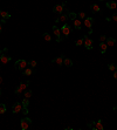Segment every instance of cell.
I'll return each mask as SVG.
<instances>
[{
  "label": "cell",
  "mask_w": 117,
  "mask_h": 130,
  "mask_svg": "<svg viewBox=\"0 0 117 130\" xmlns=\"http://www.w3.org/2000/svg\"><path fill=\"white\" fill-rule=\"evenodd\" d=\"M61 33H62L64 36H68V35L71 33V27H70L69 25L64 24V25L62 26V28H61Z\"/></svg>",
  "instance_id": "obj_5"
},
{
  "label": "cell",
  "mask_w": 117,
  "mask_h": 130,
  "mask_svg": "<svg viewBox=\"0 0 117 130\" xmlns=\"http://www.w3.org/2000/svg\"><path fill=\"white\" fill-rule=\"evenodd\" d=\"M12 60V56H8V55H0V61H1V63H4V65H6V63H8L9 61Z\"/></svg>",
  "instance_id": "obj_11"
},
{
  "label": "cell",
  "mask_w": 117,
  "mask_h": 130,
  "mask_svg": "<svg viewBox=\"0 0 117 130\" xmlns=\"http://www.w3.org/2000/svg\"><path fill=\"white\" fill-rule=\"evenodd\" d=\"M79 18H80V19H86L87 15H86L84 12H80V13H79Z\"/></svg>",
  "instance_id": "obj_30"
},
{
  "label": "cell",
  "mask_w": 117,
  "mask_h": 130,
  "mask_svg": "<svg viewBox=\"0 0 117 130\" xmlns=\"http://www.w3.org/2000/svg\"><path fill=\"white\" fill-rule=\"evenodd\" d=\"M104 127H103V122L102 120H98L97 122H95V130H103Z\"/></svg>",
  "instance_id": "obj_14"
},
{
  "label": "cell",
  "mask_w": 117,
  "mask_h": 130,
  "mask_svg": "<svg viewBox=\"0 0 117 130\" xmlns=\"http://www.w3.org/2000/svg\"><path fill=\"white\" fill-rule=\"evenodd\" d=\"M107 48H108V45H107L105 42H101V43H100V49H101V53H102V54H104V53L107 52Z\"/></svg>",
  "instance_id": "obj_15"
},
{
  "label": "cell",
  "mask_w": 117,
  "mask_h": 130,
  "mask_svg": "<svg viewBox=\"0 0 117 130\" xmlns=\"http://www.w3.org/2000/svg\"><path fill=\"white\" fill-rule=\"evenodd\" d=\"M28 65L30 66L32 68H34V67H36V65H38V63H36V61H35V60H30V61L28 62Z\"/></svg>",
  "instance_id": "obj_28"
},
{
  "label": "cell",
  "mask_w": 117,
  "mask_h": 130,
  "mask_svg": "<svg viewBox=\"0 0 117 130\" xmlns=\"http://www.w3.org/2000/svg\"><path fill=\"white\" fill-rule=\"evenodd\" d=\"M29 83H30L29 81H26V82H20L19 87H18V88L15 89V94H17V95L19 96V95H20L21 93H24V92L26 90V88H27V87L29 86Z\"/></svg>",
  "instance_id": "obj_1"
},
{
  "label": "cell",
  "mask_w": 117,
  "mask_h": 130,
  "mask_svg": "<svg viewBox=\"0 0 117 130\" xmlns=\"http://www.w3.org/2000/svg\"><path fill=\"white\" fill-rule=\"evenodd\" d=\"M43 39H45L46 41H50V40H52L50 34H49V33H43Z\"/></svg>",
  "instance_id": "obj_25"
},
{
  "label": "cell",
  "mask_w": 117,
  "mask_h": 130,
  "mask_svg": "<svg viewBox=\"0 0 117 130\" xmlns=\"http://www.w3.org/2000/svg\"><path fill=\"white\" fill-rule=\"evenodd\" d=\"M105 40H107V36L105 35H101L100 36V41L101 42H105Z\"/></svg>",
  "instance_id": "obj_32"
},
{
  "label": "cell",
  "mask_w": 117,
  "mask_h": 130,
  "mask_svg": "<svg viewBox=\"0 0 117 130\" xmlns=\"http://www.w3.org/2000/svg\"><path fill=\"white\" fill-rule=\"evenodd\" d=\"M28 105H29V98L25 97L24 101H22V107H27L28 108Z\"/></svg>",
  "instance_id": "obj_23"
},
{
  "label": "cell",
  "mask_w": 117,
  "mask_h": 130,
  "mask_svg": "<svg viewBox=\"0 0 117 130\" xmlns=\"http://www.w3.org/2000/svg\"><path fill=\"white\" fill-rule=\"evenodd\" d=\"M0 20H1V19H0Z\"/></svg>",
  "instance_id": "obj_41"
},
{
  "label": "cell",
  "mask_w": 117,
  "mask_h": 130,
  "mask_svg": "<svg viewBox=\"0 0 117 130\" xmlns=\"http://www.w3.org/2000/svg\"><path fill=\"white\" fill-rule=\"evenodd\" d=\"M108 68H109V69H110L111 71H115V70L117 69V68H116V66L114 65V63H110V65L108 66Z\"/></svg>",
  "instance_id": "obj_29"
},
{
  "label": "cell",
  "mask_w": 117,
  "mask_h": 130,
  "mask_svg": "<svg viewBox=\"0 0 117 130\" xmlns=\"http://www.w3.org/2000/svg\"><path fill=\"white\" fill-rule=\"evenodd\" d=\"M100 1H104V0H100Z\"/></svg>",
  "instance_id": "obj_39"
},
{
  "label": "cell",
  "mask_w": 117,
  "mask_h": 130,
  "mask_svg": "<svg viewBox=\"0 0 117 130\" xmlns=\"http://www.w3.org/2000/svg\"><path fill=\"white\" fill-rule=\"evenodd\" d=\"M30 124H32V120L29 117H25L20 121V127L22 130H27L30 127Z\"/></svg>",
  "instance_id": "obj_2"
},
{
  "label": "cell",
  "mask_w": 117,
  "mask_h": 130,
  "mask_svg": "<svg viewBox=\"0 0 117 130\" xmlns=\"http://www.w3.org/2000/svg\"><path fill=\"white\" fill-rule=\"evenodd\" d=\"M105 43L108 45V47H113V46L116 43V39H115V38H107Z\"/></svg>",
  "instance_id": "obj_13"
},
{
  "label": "cell",
  "mask_w": 117,
  "mask_h": 130,
  "mask_svg": "<svg viewBox=\"0 0 117 130\" xmlns=\"http://www.w3.org/2000/svg\"><path fill=\"white\" fill-rule=\"evenodd\" d=\"M0 55H2V50L1 49H0Z\"/></svg>",
  "instance_id": "obj_38"
},
{
  "label": "cell",
  "mask_w": 117,
  "mask_h": 130,
  "mask_svg": "<svg viewBox=\"0 0 117 130\" xmlns=\"http://www.w3.org/2000/svg\"><path fill=\"white\" fill-rule=\"evenodd\" d=\"M6 113V105L4 103H0V114H4Z\"/></svg>",
  "instance_id": "obj_27"
},
{
  "label": "cell",
  "mask_w": 117,
  "mask_h": 130,
  "mask_svg": "<svg viewBox=\"0 0 117 130\" xmlns=\"http://www.w3.org/2000/svg\"><path fill=\"white\" fill-rule=\"evenodd\" d=\"M114 79H115V80H117V70H115V71H114Z\"/></svg>",
  "instance_id": "obj_34"
},
{
  "label": "cell",
  "mask_w": 117,
  "mask_h": 130,
  "mask_svg": "<svg viewBox=\"0 0 117 130\" xmlns=\"http://www.w3.org/2000/svg\"><path fill=\"white\" fill-rule=\"evenodd\" d=\"M1 83H2V77L0 76V84H1Z\"/></svg>",
  "instance_id": "obj_37"
},
{
  "label": "cell",
  "mask_w": 117,
  "mask_h": 130,
  "mask_svg": "<svg viewBox=\"0 0 117 130\" xmlns=\"http://www.w3.org/2000/svg\"><path fill=\"white\" fill-rule=\"evenodd\" d=\"M63 65L67 66V67H71L73 66V61L70 59H68V58H64L63 59Z\"/></svg>",
  "instance_id": "obj_21"
},
{
  "label": "cell",
  "mask_w": 117,
  "mask_h": 130,
  "mask_svg": "<svg viewBox=\"0 0 117 130\" xmlns=\"http://www.w3.org/2000/svg\"><path fill=\"white\" fill-rule=\"evenodd\" d=\"M92 24H94V19H92L91 17H89V18H86V19H84V26H86L87 28H91Z\"/></svg>",
  "instance_id": "obj_12"
},
{
  "label": "cell",
  "mask_w": 117,
  "mask_h": 130,
  "mask_svg": "<svg viewBox=\"0 0 117 130\" xmlns=\"http://www.w3.org/2000/svg\"><path fill=\"white\" fill-rule=\"evenodd\" d=\"M63 59H64V54H61L60 56L53 59V63H56L58 66H62L63 65Z\"/></svg>",
  "instance_id": "obj_9"
},
{
  "label": "cell",
  "mask_w": 117,
  "mask_h": 130,
  "mask_svg": "<svg viewBox=\"0 0 117 130\" xmlns=\"http://www.w3.org/2000/svg\"><path fill=\"white\" fill-rule=\"evenodd\" d=\"M90 8H91V12H92V13H97V12H100V11H101L100 6H98V5H96V4H92V5L90 6Z\"/></svg>",
  "instance_id": "obj_19"
},
{
  "label": "cell",
  "mask_w": 117,
  "mask_h": 130,
  "mask_svg": "<svg viewBox=\"0 0 117 130\" xmlns=\"http://www.w3.org/2000/svg\"><path fill=\"white\" fill-rule=\"evenodd\" d=\"M21 113H22L24 115H27V114H28V109H27V107H22V109H21Z\"/></svg>",
  "instance_id": "obj_31"
},
{
  "label": "cell",
  "mask_w": 117,
  "mask_h": 130,
  "mask_svg": "<svg viewBox=\"0 0 117 130\" xmlns=\"http://www.w3.org/2000/svg\"><path fill=\"white\" fill-rule=\"evenodd\" d=\"M83 41H84V39L81 38V39H79V40L75 41V45H76V46H82V45H83Z\"/></svg>",
  "instance_id": "obj_26"
},
{
  "label": "cell",
  "mask_w": 117,
  "mask_h": 130,
  "mask_svg": "<svg viewBox=\"0 0 117 130\" xmlns=\"http://www.w3.org/2000/svg\"><path fill=\"white\" fill-rule=\"evenodd\" d=\"M107 7L110 8V9H115V8H117V4L115 1H108L107 2Z\"/></svg>",
  "instance_id": "obj_18"
},
{
  "label": "cell",
  "mask_w": 117,
  "mask_h": 130,
  "mask_svg": "<svg viewBox=\"0 0 117 130\" xmlns=\"http://www.w3.org/2000/svg\"><path fill=\"white\" fill-rule=\"evenodd\" d=\"M68 18L70 19V20H75V19H77V14L76 13H74V12H69V14H68Z\"/></svg>",
  "instance_id": "obj_22"
},
{
  "label": "cell",
  "mask_w": 117,
  "mask_h": 130,
  "mask_svg": "<svg viewBox=\"0 0 117 130\" xmlns=\"http://www.w3.org/2000/svg\"><path fill=\"white\" fill-rule=\"evenodd\" d=\"M32 95H33V93H32V90H26V92L24 93V96H25V97H27V98L32 97Z\"/></svg>",
  "instance_id": "obj_24"
},
{
  "label": "cell",
  "mask_w": 117,
  "mask_h": 130,
  "mask_svg": "<svg viewBox=\"0 0 117 130\" xmlns=\"http://www.w3.org/2000/svg\"><path fill=\"white\" fill-rule=\"evenodd\" d=\"M2 32V25H1V24H0V33Z\"/></svg>",
  "instance_id": "obj_35"
},
{
  "label": "cell",
  "mask_w": 117,
  "mask_h": 130,
  "mask_svg": "<svg viewBox=\"0 0 117 130\" xmlns=\"http://www.w3.org/2000/svg\"><path fill=\"white\" fill-rule=\"evenodd\" d=\"M111 20H114V21H117V13H114V15L111 17Z\"/></svg>",
  "instance_id": "obj_33"
},
{
  "label": "cell",
  "mask_w": 117,
  "mask_h": 130,
  "mask_svg": "<svg viewBox=\"0 0 117 130\" xmlns=\"http://www.w3.org/2000/svg\"><path fill=\"white\" fill-rule=\"evenodd\" d=\"M113 109H114V110H115V111H116V113H117V105H115V107H114Z\"/></svg>",
  "instance_id": "obj_36"
},
{
  "label": "cell",
  "mask_w": 117,
  "mask_h": 130,
  "mask_svg": "<svg viewBox=\"0 0 117 130\" xmlns=\"http://www.w3.org/2000/svg\"><path fill=\"white\" fill-rule=\"evenodd\" d=\"M0 17H1L2 19H8V18H11V14H9L8 12H6V11L0 9Z\"/></svg>",
  "instance_id": "obj_16"
},
{
  "label": "cell",
  "mask_w": 117,
  "mask_h": 130,
  "mask_svg": "<svg viewBox=\"0 0 117 130\" xmlns=\"http://www.w3.org/2000/svg\"><path fill=\"white\" fill-rule=\"evenodd\" d=\"M0 94H1V90H0Z\"/></svg>",
  "instance_id": "obj_40"
},
{
  "label": "cell",
  "mask_w": 117,
  "mask_h": 130,
  "mask_svg": "<svg viewBox=\"0 0 117 130\" xmlns=\"http://www.w3.org/2000/svg\"><path fill=\"white\" fill-rule=\"evenodd\" d=\"M53 32L56 35V42H61V41L63 40V38L61 36V29H58V27L54 25V26H53Z\"/></svg>",
  "instance_id": "obj_7"
},
{
  "label": "cell",
  "mask_w": 117,
  "mask_h": 130,
  "mask_svg": "<svg viewBox=\"0 0 117 130\" xmlns=\"http://www.w3.org/2000/svg\"><path fill=\"white\" fill-rule=\"evenodd\" d=\"M27 65H28V62L26 61V60H18L17 62H15V68L18 69V70H24L26 67H27Z\"/></svg>",
  "instance_id": "obj_3"
},
{
  "label": "cell",
  "mask_w": 117,
  "mask_h": 130,
  "mask_svg": "<svg viewBox=\"0 0 117 130\" xmlns=\"http://www.w3.org/2000/svg\"><path fill=\"white\" fill-rule=\"evenodd\" d=\"M74 26H75L76 29H81V26H82L81 20H80V19H75V20H74Z\"/></svg>",
  "instance_id": "obj_20"
},
{
  "label": "cell",
  "mask_w": 117,
  "mask_h": 130,
  "mask_svg": "<svg viewBox=\"0 0 117 130\" xmlns=\"http://www.w3.org/2000/svg\"><path fill=\"white\" fill-rule=\"evenodd\" d=\"M21 109H22V103L17 102V103H14V105L12 107V113H13V114H18V113L21 111Z\"/></svg>",
  "instance_id": "obj_8"
},
{
  "label": "cell",
  "mask_w": 117,
  "mask_h": 130,
  "mask_svg": "<svg viewBox=\"0 0 117 130\" xmlns=\"http://www.w3.org/2000/svg\"><path fill=\"white\" fill-rule=\"evenodd\" d=\"M83 39H84V41H83V45H84V47L87 48V49H92V43H94V41L89 38V36H87V35H84L83 36Z\"/></svg>",
  "instance_id": "obj_4"
},
{
  "label": "cell",
  "mask_w": 117,
  "mask_h": 130,
  "mask_svg": "<svg viewBox=\"0 0 117 130\" xmlns=\"http://www.w3.org/2000/svg\"><path fill=\"white\" fill-rule=\"evenodd\" d=\"M64 6H66V2H62L61 5H55L54 8H53V12L54 13H58V14H62V12L64 9Z\"/></svg>",
  "instance_id": "obj_6"
},
{
  "label": "cell",
  "mask_w": 117,
  "mask_h": 130,
  "mask_svg": "<svg viewBox=\"0 0 117 130\" xmlns=\"http://www.w3.org/2000/svg\"><path fill=\"white\" fill-rule=\"evenodd\" d=\"M68 14H69V12H67V13H62L61 15H60V18L56 19V22H66L69 18H68Z\"/></svg>",
  "instance_id": "obj_10"
},
{
  "label": "cell",
  "mask_w": 117,
  "mask_h": 130,
  "mask_svg": "<svg viewBox=\"0 0 117 130\" xmlns=\"http://www.w3.org/2000/svg\"><path fill=\"white\" fill-rule=\"evenodd\" d=\"M22 73H24V75H26V76H29V75H32V74L34 73V70L32 69V67H30V68H27V67H26V68L22 70Z\"/></svg>",
  "instance_id": "obj_17"
}]
</instances>
